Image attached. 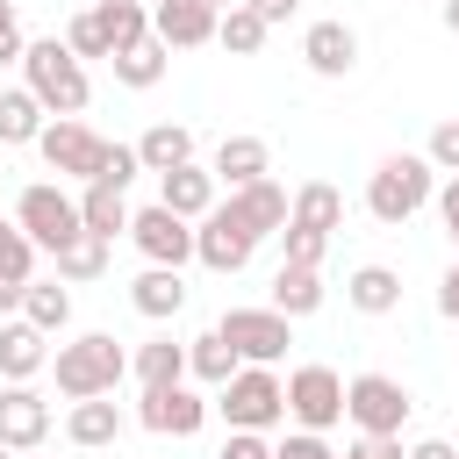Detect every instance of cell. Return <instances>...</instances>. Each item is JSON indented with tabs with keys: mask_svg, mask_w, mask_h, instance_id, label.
<instances>
[{
	"mask_svg": "<svg viewBox=\"0 0 459 459\" xmlns=\"http://www.w3.org/2000/svg\"><path fill=\"white\" fill-rule=\"evenodd\" d=\"M129 215H136V208L122 201V186L86 179V194H79V222H86L93 237H108V244H115V237H129Z\"/></svg>",
	"mask_w": 459,
	"mask_h": 459,
	"instance_id": "26",
	"label": "cell"
},
{
	"mask_svg": "<svg viewBox=\"0 0 459 459\" xmlns=\"http://www.w3.org/2000/svg\"><path fill=\"white\" fill-rule=\"evenodd\" d=\"M287 222H301V230H330V237H337V222H344V194H337L330 179H301Z\"/></svg>",
	"mask_w": 459,
	"mask_h": 459,
	"instance_id": "28",
	"label": "cell"
},
{
	"mask_svg": "<svg viewBox=\"0 0 459 459\" xmlns=\"http://www.w3.org/2000/svg\"><path fill=\"white\" fill-rule=\"evenodd\" d=\"M437 222H445V237L459 244V172H452V179L437 186Z\"/></svg>",
	"mask_w": 459,
	"mask_h": 459,
	"instance_id": "44",
	"label": "cell"
},
{
	"mask_svg": "<svg viewBox=\"0 0 459 459\" xmlns=\"http://www.w3.org/2000/svg\"><path fill=\"white\" fill-rule=\"evenodd\" d=\"M409 459H459L445 437H423V445H409Z\"/></svg>",
	"mask_w": 459,
	"mask_h": 459,
	"instance_id": "48",
	"label": "cell"
},
{
	"mask_svg": "<svg viewBox=\"0 0 459 459\" xmlns=\"http://www.w3.org/2000/svg\"><path fill=\"white\" fill-rule=\"evenodd\" d=\"M273 459H344V452H330L323 430H287V437L273 445Z\"/></svg>",
	"mask_w": 459,
	"mask_h": 459,
	"instance_id": "38",
	"label": "cell"
},
{
	"mask_svg": "<svg viewBox=\"0 0 459 459\" xmlns=\"http://www.w3.org/2000/svg\"><path fill=\"white\" fill-rule=\"evenodd\" d=\"M50 330H36L29 316H14V323H0V380H36L43 366H50V344H43Z\"/></svg>",
	"mask_w": 459,
	"mask_h": 459,
	"instance_id": "17",
	"label": "cell"
},
{
	"mask_svg": "<svg viewBox=\"0 0 459 459\" xmlns=\"http://www.w3.org/2000/svg\"><path fill=\"white\" fill-rule=\"evenodd\" d=\"M215 22H222V7H208V0H151V29H158L172 50L215 43Z\"/></svg>",
	"mask_w": 459,
	"mask_h": 459,
	"instance_id": "15",
	"label": "cell"
},
{
	"mask_svg": "<svg viewBox=\"0 0 459 459\" xmlns=\"http://www.w3.org/2000/svg\"><path fill=\"white\" fill-rule=\"evenodd\" d=\"M215 409L230 416V430H273L287 423V380L273 366H237V380L215 387Z\"/></svg>",
	"mask_w": 459,
	"mask_h": 459,
	"instance_id": "4",
	"label": "cell"
},
{
	"mask_svg": "<svg viewBox=\"0 0 459 459\" xmlns=\"http://www.w3.org/2000/svg\"><path fill=\"white\" fill-rule=\"evenodd\" d=\"M208 409H215V402H201L186 380H172V387H143L136 423H143V430H158V437H194V430L208 423Z\"/></svg>",
	"mask_w": 459,
	"mask_h": 459,
	"instance_id": "12",
	"label": "cell"
},
{
	"mask_svg": "<svg viewBox=\"0 0 459 459\" xmlns=\"http://www.w3.org/2000/svg\"><path fill=\"white\" fill-rule=\"evenodd\" d=\"M323 251H330V230H301V222L280 230V258L287 265H323Z\"/></svg>",
	"mask_w": 459,
	"mask_h": 459,
	"instance_id": "37",
	"label": "cell"
},
{
	"mask_svg": "<svg viewBox=\"0 0 459 459\" xmlns=\"http://www.w3.org/2000/svg\"><path fill=\"white\" fill-rule=\"evenodd\" d=\"M129 373H136L143 387H172V380H186V344H172V337H151V344L129 359Z\"/></svg>",
	"mask_w": 459,
	"mask_h": 459,
	"instance_id": "31",
	"label": "cell"
},
{
	"mask_svg": "<svg viewBox=\"0 0 459 459\" xmlns=\"http://www.w3.org/2000/svg\"><path fill=\"white\" fill-rule=\"evenodd\" d=\"M237 366H244V359H237V344H230L222 330H208V337L186 344V380H201V387H230Z\"/></svg>",
	"mask_w": 459,
	"mask_h": 459,
	"instance_id": "27",
	"label": "cell"
},
{
	"mask_svg": "<svg viewBox=\"0 0 459 459\" xmlns=\"http://www.w3.org/2000/svg\"><path fill=\"white\" fill-rule=\"evenodd\" d=\"M244 7H251V14H265V22H273V29H280V22H287V14H294V7H301V0H244Z\"/></svg>",
	"mask_w": 459,
	"mask_h": 459,
	"instance_id": "47",
	"label": "cell"
},
{
	"mask_svg": "<svg viewBox=\"0 0 459 459\" xmlns=\"http://www.w3.org/2000/svg\"><path fill=\"white\" fill-rule=\"evenodd\" d=\"M344 416H351L359 430L402 437V423H409V387H402L394 373H359V380H344Z\"/></svg>",
	"mask_w": 459,
	"mask_h": 459,
	"instance_id": "8",
	"label": "cell"
},
{
	"mask_svg": "<svg viewBox=\"0 0 459 459\" xmlns=\"http://www.w3.org/2000/svg\"><path fill=\"white\" fill-rule=\"evenodd\" d=\"M129 308L151 316V323L179 316V308H186V280H179V265H143V273L129 280Z\"/></svg>",
	"mask_w": 459,
	"mask_h": 459,
	"instance_id": "19",
	"label": "cell"
},
{
	"mask_svg": "<svg viewBox=\"0 0 459 459\" xmlns=\"http://www.w3.org/2000/svg\"><path fill=\"white\" fill-rule=\"evenodd\" d=\"M43 437H50V402H43L29 380H7V387H0V445L36 452Z\"/></svg>",
	"mask_w": 459,
	"mask_h": 459,
	"instance_id": "13",
	"label": "cell"
},
{
	"mask_svg": "<svg viewBox=\"0 0 459 459\" xmlns=\"http://www.w3.org/2000/svg\"><path fill=\"white\" fill-rule=\"evenodd\" d=\"M50 373H57V394H65V402H86V394H115V387H122V373H129V351H122L108 330H86V337L57 344Z\"/></svg>",
	"mask_w": 459,
	"mask_h": 459,
	"instance_id": "3",
	"label": "cell"
},
{
	"mask_svg": "<svg viewBox=\"0 0 459 459\" xmlns=\"http://www.w3.org/2000/svg\"><path fill=\"white\" fill-rule=\"evenodd\" d=\"M22 294H29V280H0V323L22 316Z\"/></svg>",
	"mask_w": 459,
	"mask_h": 459,
	"instance_id": "46",
	"label": "cell"
},
{
	"mask_svg": "<svg viewBox=\"0 0 459 459\" xmlns=\"http://www.w3.org/2000/svg\"><path fill=\"white\" fill-rule=\"evenodd\" d=\"M423 158H430V165H437V172H459V115H452V122H437V129H430V143H423Z\"/></svg>",
	"mask_w": 459,
	"mask_h": 459,
	"instance_id": "40",
	"label": "cell"
},
{
	"mask_svg": "<svg viewBox=\"0 0 459 459\" xmlns=\"http://www.w3.org/2000/svg\"><path fill=\"white\" fill-rule=\"evenodd\" d=\"M22 316L36 323V330H65L72 323V294H65V280H29V294H22Z\"/></svg>",
	"mask_w": 459,
	"mask_h": 459,
	"instance_id": "32",
	"label": "cell"
},
{
	"mask_svg": "<svg viewBox=\"0 0 459 459\" xmlns=\"http://www.w3.org/2000/svg\"><path fill=\"white\" fill-rule=\"evenodd\" d=\"M93 7H100V22H108V43H115V50H129V43L151 36V7H143V0H93Z\"/></svg>",
	"mask_w": 459,
	"mask_h": 459,
	"instance_id": "33",
	"label": "cell"
},
{
	"mask_svg": "<svg viewBox=\"0 0 459 459\" xmlns=\"http://www.w3.org/2000/svg\"><path fill=\"white\" fill-rule=\"evenodd\" d=\"M14 222H22V230L36 237V251H50V258H57V251H65V244L86 230V222H79V201H72L57 179L22 186V194H14Z\"/></svg>",
	"mask_w": 459,
	"mask_h": 459,
	"instance_id": "5",
	"label": "cell"
},
{
	"mask_svg": "<svg viewBox=\"0 0 459 459\" xmlns=\"http://www.w3.org/2000/svg\"><path fill=\"white\" fill-rule=\"evenodd\" d=\"M158 201H165L172 215L201 222V215L215 208V172H208V165H172V172H158Z\"/></svg>",
	"mask_w": 459,
	"mask_h": 459,
	"instance_id": "18",
	"label": "cell"
},
{
	"mask_svg": "<svg viewBox=\"0 0 459 459\" xmlns=\"http://www.w3.org/2000/svg\"><path fill=\"white\" fill-rule=\"evenodd\" d=\"M437 316L445 323H459V258L445 265V280H437Z\"/></svg>",
	"mask_w": 459,
	"mask_h": 459,
	"instance_id": "45",
	"label": "cell"
},
{
	"mask_svg": "<svg viewBox=\"0 0 459 459\" xmlns=\"http://www.w3.org/2000/svg\"><path fill=\"white\" fill-rule=\"evenodd\" d=\"M445 29H452V36H459V0H445Z\"/></svg>",
	"mask_w": 459,
	"mask_h": 459,
	"instance_id": "49",
	"label": "cell"
},
{
	"mask_svg": "<svg viewBox=\"0 0 459 459\" xmlns=\"http://www.w3.org/2000/svg\"><path fill=\"white\" fill-rule=\"evenodd\" d=\"M0 280H36V237L14 215L0 222Z\"/></svg>",
	"mask_w": 459,
	"mask_h": 459,
	"instance_id": "35",
	"label": "cell"
},
{
	"mask_svg": "<svg viewBox=\"0 0 459 459\" xmlns=\"http://www.w3.org/2000/svg\"><path fill=\"white\" fill-rule=\"evenodd\" d=\"M136 158H143V172L194 165V129H186V122H151V129L136 136Z\"/></svg>",
	"mask_w": 459,
	"mask_h": 459,
	"instance_id": "25",
	"label": "cell"
},
{
	"mask_svg": "<svg viewBox=\"0 0 459 459\" xmlns=\"http://www.w3.org/2000/svg\"><path fill=\"white\" fill-rule=\"evenodd\" d=\"M143 172V158H136V143H108V158H100V186H129Z\"/></svg>",
	"mask_w": 459,
	"mask_h": 459,
	"instance_id": "39",
	"label": "cell"
},
{
	"mask_svg": "<svg viewBox=\"0 0 459 459\" xmlns=\"http://www.w3.org/2000/svg\"><path fill=\"white\" fill-rule=\"evenodd\" d=\"M344 459H409V452H402V437H380V430H359V437L344 445Z\"/></svg>",
	"mask_w": 459,
	"mask_h": 459,
	"instance_id": "41",
	"label": "cell"
},
{
	"mask_svg": "<svg viewBox=\"0 0 459 459\" xmlns=\"http://www.w3.org/2000/svg\"><path fill=\"white\" fill-rule=\"evenodd\" d=\"M251 251H258V237H251L222 201L194 222V258H201L208 273H244V265H251Z\"/></svg>",
	"mask_w": 459,
	"mask_h": 459,
	"instance_id": "11",
	"label": "cell"
},
{
	"mask_svg": "<svg viewBox=\"0 0 459 459\" xmlns=\"http://www.w3.org/2000/svg\"><path fill=\"white\" fill-rule=\"evenodd\" d=\"M65 437H72L79 452H108V445L122 437V409H115L108 394H86V402H72V416H65Z\"/></svg>",
	"mask_w": 459,
	"mask_h": 459,
	"instance_id": "20",
	"label": "cell"
},
{
	"mask_svg": "<svg viewBox=\"0 0 459 459\" xmlns=\"http://www.w3.org/2000/svg\"><path fill=\"white\" fill-rule=\"evenodd\" d=\"M108 65H115V86H129V93H143V86H158V79H165V65H172V43H165V36L151 29L143 43H129V50H115Z\"/></svg>",
	"mask_w": 459,
	"mask_h": 459,
	"instance_id": "21",
	"label": "cell"
},
{
	"mask_svg": "<svg viewBox=\"0 0 459 459\" xmlns=\"http://www.w3.org/2000/svg\"><path fill=\"white\" fill-rule=\"evenodd\" d=\"M208 7H237V0H208Z\"/></svg>",
	"mask_w": 459,
	"mask_h": 459,
	"instance_id": "50",
	"label": "cell"
},
{
	"mask_svg": "<svg viewBox=\"0 0 459 459\" xmlns=\"http://www.w3.org/2000/svg\"><path fill=\"white\" fill-rule=\"evenodd\" d=\"M344 301H351L359 316H394V308H402V273H394V265H359V273L344 280Z\"/></svg>",
	"mask_w": 459,
	"mask_h": 459,
	"instance_id": "24",
	"label": "cell"
},
{
	"mask_svg": "<svg viewBox=\"0 0 459 459\" xmlns=\"http://www.w3.org/2000/svg\"><path fill=\"white\" fill-rule=\"evenodd\" d=\"M265 36H273V22H265V14H251L244 0H237V7H222V22H215V43H222L230 57H258V50H265Z\"/></svg>",
	"mask_w": 459,
	"mask_h": 459,
	"instance_id": "30",
	"label": "cell"
},
{
	"mask_svg": "<svg viewBox=\"0 0 459 459\" xmlns=\"http://www.w3.org/2000/svg\"><path fill=\"white\" fill-rule=\"evenodd\" d=\"M265 165H273V151H265V136H222L215 143V179L222 186H251V179H265Z\"/></svg>",
	"mask_w": 459,
	"mask_h": 459,
	"instance_id": "22",
	"label": "cell"
},
{
	"mask_svg": "<svg viewBox=\"0 0 459 459\" xmlns=\"http://www.w3.org/2000/svg\"><path fill=\"white\" fill-rule=\"evenodd\" d=\"M129 244H136L151 265H186V258H194V222L172 215L165 201H151V208L129 215Z\"/></svg>",
	"mask_w": 459,
	"mask_h": 459,
	"instance_id": "10",
	"label": "cell"
},
{
	"mask_svg": "<svg viewBox=\"0 0 459 459\" xmlns=\"http://www.w3.org/2000/svg\"><path fill=\"white\" fill-rule=\"evenodd\" d=\"M36 151H43V165L57 172V179H100V158H108V136H93L79 115H57V122H43V136H36Z\"/></svg>",
	"mask_w": 459,
	"mask_h": 459,
	"instance_id": "6",
	"label": "cell"
},
{
	"mask_svg": "<svg viewBox=\"0 0 459 459\" xmlns=\"http://www.w3.org/2000/svg\"><path fill=\"white\" fill-rule=\"evenodd\" d=\"M215 330L237 344L244 366H273V359H287V344H294V316H280V308H230Z\"/></svg>",
	"mask_w": 459,
	"mask_h": 459,
	"instance_id": "9",
	"label": "cell"
},
{
	"mask_svg": "<svg viewBox=\"0 0 459 459\" xmlns=\"http://www.w3.org/2000/svg\"><path fill=\"white\" fill-rule=\"evenodd\" d=\"M301 57H308L316 79H351V65H359V36H351V22H308Z\"/></svg>",
	"mask_w": 459,
	"mask_h": 459,
	"instance_id": "16",
	"label": "cell"
},
{
	"mask_svg": "<svg viewBox=\"0 0 459 459\" xmlns=\"http://www.w3.org/2000/svg\"><path fill=\"white\" fill-rule=\"evenodd\" d=\"M222 459H273V445H265V430H230Z\"/></svg>",
	"mask_w": 459,
	"mask_h": 459,
	"instance_id": "43",
	"label": "cell"
},
{
	"mask_svg": "<svg viewBox=\"0 0 459 459\" xmlns=\"http://www.w3.org/2000/svg\"><path fill=\"white\" fill-rule=\"evenodd\" d=\"M258 244L265 237H280L287 230V215H294V201H287V186H273V179H251V186H230V201H222Z\"/></svg>",
	"mask_w": 459,
	"mask_h": 459,
	"instance_id": "14",
	"label": "cell"
},
{
	"mask_svg": "<svg viewBox=\"0 0 459 459\" xmlns=\"http://www.w3.org/2000/svg\"><path fill=\"white\" fill-rule=\"evenodd\" d=\"M65 43H72L79 57H115V43H108V22H100V7H79V14L65 22Z\"/></svg>",
	"mask_w": 459,
	"mask_h": 459,
	"instance_id": "36",
	"label": "cell"
},
{
	"mask_svg": "<svg viewBox=\"0 0 459 459\" xmlns=\"http://www.w3.org/2000/svg\"><path fill=\"white\" fill-rule=\"evenodd\" d=\"M273 308L294 316V323L316 316V308H323V265H287V258H280V273H273Z\"/></svg>",
	"mask_w": 459,
	"mask_h": 459,
	"instance_id": "23",
	"label": "cell"
},
{
	"mask_svg": "<svg viewBox=\"0 0 459 459\" xmlns=\"http://www.w3.org/2000/svg\"><path fill=\"white\" fill-rule=\"evenodd\" d=\"M423 201H437V165H430L423 151H394V158L373 165V179H366V215H373V222L402 230Z\"/></svg>",
	"mask_w": 459,
	"mask_h": 459,
	"instance_id": "2",
	"label": "cell"
},
{
	"mask_svg": "<svg viewBox=\"0 0 459 459\" xmlns=\"http://www.w3.org/2000/svg\"><path fill=\"white\" fill-rule=\"evenodd\" d=\"M22 50H29L22 14H14V0H0V65H22Z\"/></svg>",
	"mask_w": 459,
	"mask_h": 459,
	"instance_id": "42",
	"label": "cell"
},
{
	"mask_svg": "<svg viewBox=\"0 0 459 459\" xmlns=\"http://www.w3.org/2000/svg\"><path fill=\"white\" fill-rule=\"evenodd\" d=\"M43 100L29 86H0V143H36L43 136Z\"/></svg>",
	"mask_w": 459,
	"mask_h": 459,
	"instance_id": "29",
	"label": "cell"
},
{
	"mask_svg": "<svg viewBox=\"0 0 459 459\" xmlns=\"http://www.w3.org/2000/svg\"><path fill=\"white\" fill-rule=\"evenodd\" d=\"M0 222H7V208H0Z\"/></svg>",
	"mask_w": 459,
	"mask_h": 459,
	"instance_id": "52",
	"label": "cell"
},
{
	"mask_svg": "<svg viewBox=\"0 0 459 459\" xmlns=\"http://www.w3.org/2000/svg\"><path fill=\"white\" fill-rule=\"evenodd\" d=\"M22 86L50 108V115H79L93 100V79H86V57L65 43V36H36L22 50Z\"/></svg>",
	"mask_w": 459,
	"mask_h": 459,
	"instance_id": "1",
	"label": "cell"
},
{
	"mask_svg": "<svg viewBox=\"0 0 459 459\" xmlns=\"http://www.w3.org/2000/svg\"><path fill=\"white\" fill-rule=\"evenodd\" d=\"M287 423L294 430L344 423V380H337V366H294L287 373Z\"/></svg>",
	"mask_w": 459,
	"mask_h": 459,
	"instance_id": "7",
	"label": "cell"
},
{
	"mask_svg": "<svg viewBox=\"0 0 459 459\" xmlns=\"http://www.w3.org/2000/svg\"><path fill=\"white\" fill-rule=\"evenodd\" d=\"M0 459H14V445H0Z\"/></svg>",
	"mask_w": 459,
	"mask_h": 459,
	"instance_id": "51",
	"label": "cell"
},
{
	"mask_svg": "<svg viewBox=\"0 0 459 459\" xmlns=\"http://www.w3.org/2000/svg\"><path fill=\"white\" fill-rule=\"evenodd\" d=\"M100 273H108V237L79 230V237L57 251V280H100Z\"/></svg>",
	"mask_w": 459,
	"mask_h": 459,
	"instance_id": "34",
	"label": "cell"
}]
</instances>
